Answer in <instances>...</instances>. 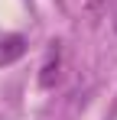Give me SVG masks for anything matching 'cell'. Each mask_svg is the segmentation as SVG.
I'll use <instances>...</instances> for the list:
<instances>
[{"label":"cell","instance_id":"1","mask_svg":"<svg viewBox=\"0 0 117 120\" xmlns=\"http://www.w3.org/2000/svg\"><path fill=\"white\" fill-rule=\"evenodd\" d=\"M26 55V39L23 36H3L0 39V65H13L16 59H23Z\"/></svg>","mask_w":117,"mask_h":120},{"label":"cell","instance_id":"2","mask_svg":"<svg viewBox=\"0 0 117 120\" xmlns=\"http://www.w3.org/2000/svg\"><path fill=\"white\" fill-rule=\"evenodd\" d=\"M55 81H58V49L49 55V62L42 65V75H39V84L42 88H52Z\"/></svg>","mask_w":117,"mask_h":120}]
</instances>
